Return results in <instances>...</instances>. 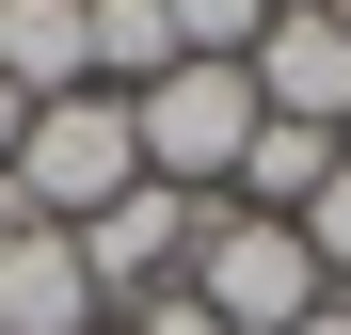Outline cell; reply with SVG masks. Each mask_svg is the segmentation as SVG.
<instances>
[{
	"label": "cell",
	"mask_w": 351,
	"mask_h": 335,
	"mask_svg": "<svg viewBox=\"0 0 351 335\" xmlns=\"http://www.w3.org/2000/svg\"><path fill=\"white\" fill-rule=\"evenodd\" d=\"M208 223H223L208 192H160V176H144L128 208H96V223H80V271H96V303L128 319V303H160V288H192V256H208Z\"/></svg>",
	"instance_id": "4"
},
{
	"label": "cell",
	"mask_w": 351,
	"mask_h": 335,
	"mask_svg": "<svg viewBox=\"0 0 351 335\" xmlns=\"http://www.w3.org/2000/svg\"><path fill=\"white\" fill-rule=\"evenodd\" d=\"M0 335H112V303H96L64 223H0Z\"/></svg>",
	"instance_id": "6"
},
{
	"label": "cell",
	"mask_w": 351,
	"mask_h": 335,
	"mask_svg": "<svg viewBox=\"0 0 351 335\" xmlns=\"http://www.w3.org/2000/svg\"><path fill=\"white\" fill-rule=\"evenodd\" d=\"M335 144H351V128H335Z\"/></svg>",
	"instance_id": "14"
},
{
	"label": "cell",
	"mask_w": 351,
	"mask_h": 335,
	"mask_svg": "<svg viewBox=\"0 0 351 335\" xmlns=\"http://www.w3.org/2000/svg\"><path fill=\"white\" fill-rule=\"evenodd\" d=\"M0 80H16L32 112L48 96H96V16L80 0H0Z\"/></svg>",
	"instance_id": "7"
},
{
	"label": "cell",
	"mask_w": 351,
	"mask_h": 335,
	"mask_svg": "<svg viewBox=\"0 0 351 335\" xmlns=\"http://www.w3.org/2000/svg\"><path fill=\"white\" fill-rule=\"evenodd\" d=\"M304 335H351V288H335V303H319V319H304Z\"/></svg>",
	"instance_id": "12"
},
{
	"label": "cell",
	"mask_w": 351,
	"mask_h": 335,
	"mask_svg": "<svg viewBox=\"0 0 351 335\" xmlns=\"http://www.w3.org/2000/svg\"><path fill=\"white\" fill-rule=\"evenodd\" d=\"M16 128H32V96H16V80H0V160H16Z\"/></svg>",
	"instance_id": "11"
},
{
	"label": "cell",
	"mask_w": 351,
	"mask_h": 335,
	"mask_svg": "<svg viewBox=\"0 0 351 335\" xmlns=\"http://www.w3.org/2000/svg\"><path fill=\"white\" fill-rule=\"evenodd\" d=\"M128 144H144L160 192H208L223 208V176H240V144H256V80L240 64H176V80L128 96Z\"/></svg>",
	"instance_id": "2"
},
{
	"label": "cell",
	"mask_w": 351,
	"mask_h": 335,
	"mask_svg": "<svg viewBox=\"0 0 351 335\" xmlns=\"http://www.w3.org/2000/svg\"><path fill=\"white\" fill-rule=\"evenodd\" d=\"M192 303H208L223 335H304L335 288H319L304 223H256V208H223V223H208V256H192Z\"/></svg>",
	"instance_id": "3"
},
{
	"label": "cell",
	"mask_w": 351,
	"mask_h": 335,
	"mask_svg": "<svg viewBox=\"0 0 351 335\" xmlns=\"http://www.w3.org/2000/svg\"><path fill=\"white\" fill-rule=\"evenodd\" d=\"M112 335H223V319H208L192 288H160V303H128V319H112Z\"/></svg>",
	"instance_id": "10"
},
{
	"label": "cell",
	"mask_w": 351,
	"mask_h": 335,
	"mask_svg": "<svg viewBox=\"0 0 351 335\" xmlns=\"http://www.w3.org/2000/svg\"><path fill=\"white\" fill-rule=\"evenodd\" d=\"M0 223H16V208H0Z\"/></svg>",
	"instance_id": "13"
},
{
	"label": "cell",
	"mask_w": 351,
	"mask_h": 335,
	"mask_svg": "<svg viewBox=\"0 0 351 335\" xmlns=\"http://www.w3.org/2000/svg\"><path fill=\"white\" fill-rule=\"evenodd\" d=\"M176 16V48H192V64H240V48L271 32V0H160Z\"/></svg>",
	"instance_id": "8"
},
{
	"label": "cell",
	"mask_w": 351,
	"mask_h": 335,
	"mask_svg": "<svg viewBox=\"0 0 351 335\" xmlns=\"http://www.w3.org/2000/svg\"><path fill=\"white\" fill-rule=\"evenodd\" d=\"M240 80L271 128H351V0H271V32L240 48Z\"/></svg>",
	"instance_id": "5"
},
{
	"label": "cell",
	"mask_w": 351,
	"mask_h": 335,
	"mask_svg": "<svg viewBox=\"0 0 351 335\" xmlns=\"http://www.w3.org/2000/svg\"><path fill=\"white\" fill-rule=\"evenodd\" d=\"M304 256H319V288H351V160H335V192L304 208Z\"/></svg>",
	"instance_id": "9"
},
{
	"label": "cell",
	"mask_w": 351,
	"mask_h": 335,
	"mask_svg": "<svg viewBox=\"0 0 351 335\" xmlns=\"http://www.w3.org/2000/svg\"><path fill=\"white\" fill-rule=\"evenodd\" d=\"M128 192H144L128 96H48L32 128H16V160H0V208H16V223H64V240H80L96 208H128Z\"/></svg>",
	"instance_id": "1"
}]
</instances>
